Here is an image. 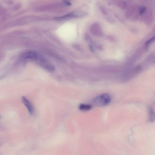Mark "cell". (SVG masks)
I'll list each match as a JSON object with an SVG mask.
<instances>
[{
	"label": "cell",
	"instance_id": "ba28073f",
	"mask_svg": "<svg viewBox=\"0 0 155 155\" xmlns=\"http://www.w3.org/2000/svg\"><path fill=\"white\" fill-rule=\"evenodd\" d=\"M90 50L91 51L93 52V48L91 46H90Z\"/></svg>",
	"mask_w": 155,
	"mask_h": 155
},
{
	"label": "cell",
	"instance_id": "6da1fadb",
	"mask_svg": "<svg viewBox=\"0 0 155 155\" xmlns=\"http://www.w3.org/2000/svg\"><path fill=\"white\" fill-rule=\"evenodd\" d=\"M111 101V98L108 94L100 95L93 99V103L97 107H102L108 105Z\"/></svg>",
	"mask_w": 155,
	"mask_h": 155
},
{
	"label": "cell",
	"instance_id": "5b68a950",
	"mask_svg": "<svg viewBox=\"0 0 155 155\" xmlns=\"http://www.w3.org/2000/svg\"><path fill=\"white\" fill-rule=\"evenodd\" d=\"M154 119V114L151 109H149V120L151 121H153Z\"/></svg>",
	"mask_w": 155,
	"mask_h": 155
},
{
	"label": "cell",
	"instance_id": "8992f818",
	"mask_svg": "<svg viewBox=\"0 0 155 155\" xmlns=\"http://www.w3.org/2000/svg\"><path fill=\"white\" fill-rule=\"evenodd\" d=\"M146 10L145 8L144 7H142L141 8L140 10V15L143 14L145 11Z\"/></svg>",
	"mask_w": 155,
	"mask_h": 155
},
{
	"label": "cell",
	"instance_id": "3957f363",
	"mask_svg": "<svg viewBox=\"0 0 155 155\" xmlns=\"http://www.w3.org/2000/svg\"><path fill=\"white\" fill-rule=\"evenodd\" d=\"M40 55L34 52H29L27 53L25 56V58L26 59L37 60Z\"/></svg>",
	"mask_w": 155,
	"mask_h": 155
},
{
	"label": "cell",
	"instance_id": "52a82bcc",
	"mask_svg": "<svg viewBox=\"0 0 155 155\" xmlns=\"http://www.w3.org/2000/svg\"><path fill=\"white\" fill-rule=\"evenodd\" d=\"M64 2L65 4H66L67 5L70 6L71 5V4H70V3L69 2H68L67 1H64Z\"/></svg>",
	"mask_w": 155,
	"mask_h": 155
},
{
	"label": "cell",
	"instance_id": "277c9868",
	"mask_svg": "<svg viewBox=\"0 0 155 155\" xmlns=\"http://www.w3.org/2000/svg\"><path fill=\"white\" fill-rule=\"evenodd\" d=\"M80 109L83 111H88L92 108V106L89 105L81 104L79 107Z\"/></svg>",
	"mask_w": 155,
	"mask_h": 155
},
{
	"label": "cell",
	"instance_id": "7a4b0ae2",
	"mask_svg": "<svg viewBox=\"0 0 155 155\" xmlns=\"http://www.w3.org/2000/svg\"><path fill=\"white\" fill-rule=\"evenodd\" d=\"M22 101L24 105L27 109L29 113L32 115L34 112V109L29 101L26 97L23 96L22 98Z\"/></svg>",
	"mask_w": 155,
	"mask_h": 155
}]
</instances>
